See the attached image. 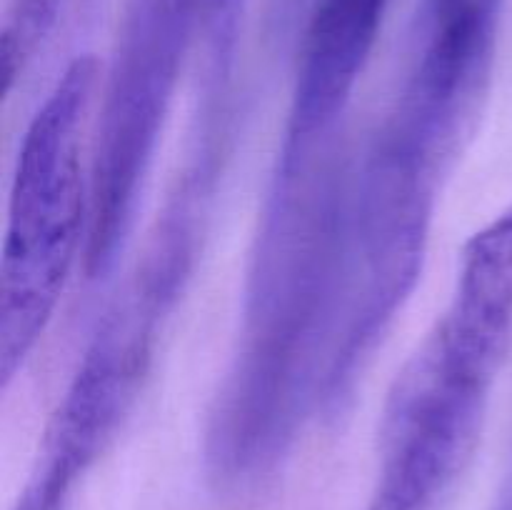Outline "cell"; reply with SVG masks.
Wrapping results in <instances>:
<instances>
[{"label": "cell", "instance_id": "cell-1", "mask_svg": "<svg viewBox=\"0 0 512 510\" xmlns=\"http://www.w3.org/2000/svg\"><path fill=\"white\" fill-rule=\"evenodd\" d=\"M353 173L328 143L280 160L245 295L240 350L208 435L213 473H263L318 398L333 343Z\"/></svg>", "mask_w": 512, "mask_h": 510}, {"label": "cell", "instance_id": "cell-2", "mask_svg": "<svg viewBox=\"0 0 512 510\" xmlns=\"http://www.w3.org/2000/svg\"><path fill=\"white\" fill-rule=\"evenodd\" d=\"M512 328V210L465 250L453 303L390 393L370 510H438L473 458Z\"/></svg>", "mask_w": 512, "mask_h": 510}, {"label": "cell", "instance_id": "cell-3", "mask_svg": "<svg viewBox=\"0 0 512 510\" xmlns=\"http://www.w3.org/2000/svg\"><path fill=\"white\" fill-rule=\"evenodd\" d=\"M100 65L80 55L30 120L15 160L0 265V375L23 368L43 338L90 230L85 133Z\"/></svg>", "mask_w": 512, "mask_h": 510}, {"label": "cell", "instance_id": "cell-4", "mask_svg": "<svg viewBox=\"0 0 512 510\" xmlns=\"http://www.w3.org/2000/svg\"><path fill=\"white\" fill-rule=\"evenodd\" d=\"M200 15L203 0H125L90 158V278L113 268L128 238Z\"/></svg>", "mask_w": 512, "mask_h": 510}, {"label": "cell", "instance_id": "cell-5", "mask_svg": "<svg viewBox=\"0 0 512 510\" xmlns=\"http://www.w3.org/2000/svg\"><path fill=\"white\" fill-rule=\"evenodd\" d=\"M165 308L133 285L95 333L58 413L18 510H65L73 490L103 455L148 373Z\"/></svg>", "mask_w": 512, "mask_h": 510}, {"label": "cell", "instance_id": "cell-6", "mask_svg": "<svg viewBox=\"0 0 512 510\" xmlns=\"http://www.w3.org/2000/svg\"><path fill=\"white\" fill-rule=\"evenodd\" d=\"M393 0H315L305 23L278 160L328 143L378 45Z\"/></svg>", "mask_w": 512, "mask_h": 510}, {"label": "cell", "instance_id": "cell-7", "mask_svg": "<svg viewBox=\"0 0 512 510\" xmlns=\"http://www.w3.org/2000/svg\"><path fill=\"white\" fill-rule=\"evenodd\" d=\"M60 0H13L3 30V65L8 90L50 33Z\"/></svg>", "mask_w": 512, "mask_h": 510}, {"label": "cell", "instance_id": "cell-8", "mask_svg": "<svg viewBox=\"0 0 512 510\" xmlns=\"http://www.w3.org/2000/svg\"><path fill=\"white\" fill-rule=\"evenodd\" d=\"M503 0H423V25L448 23L463 15H500Z\"/></svg>", "mask_w": 512, "mask_h": 510}]
</instances>
